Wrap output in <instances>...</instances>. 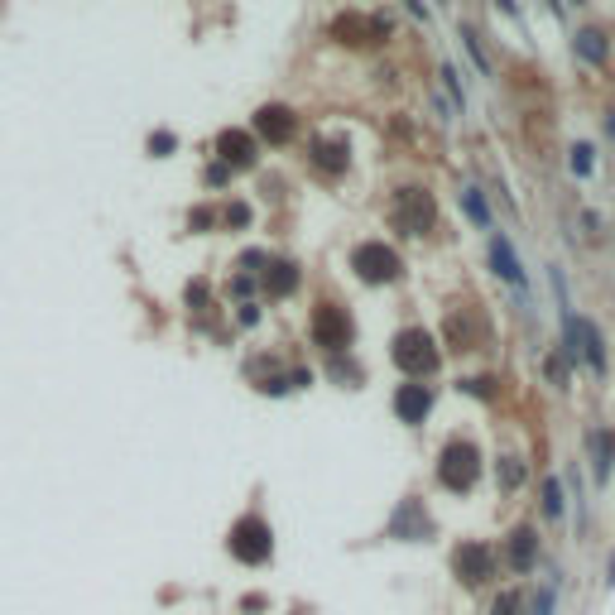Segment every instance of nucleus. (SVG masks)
<instances>
[{"label":"nucleus","instance_id":"nucleus-2","mask_svg":"<svg viewBox=\"0 0 615 615\" xmlns=\"http://www.w3.org/2000/svg\"><path fill=\"white\" fill-rule=\"evenodd\" d=\"M437 361H443V351H437L433 332H423V327H409V332L395 337V365L404 375H433Z\"/></svg>","mask_w":615,"mask_h":615},{"label":"nucleus","instance_id":"nucleus-16","mask_svg":"<svg viewBox=\"0 0 615 615\" xmlns=\"http://www.w3.org/2000/svg\"><path fill=\"white\" fill-rule=\"evenodd\" d=\"M461 212L471 217L476 231H491V203L481 197V188H467V193H461Z\"/></svg>","mask_w":615,"mask_h":615},{"label":"nucleus","instance_id":"nucleus-1","mask_svg":"<svg viewBox=\"0 0 615 615\" xmlns=\"http://www.w3.org/2000/svg\"><path fill=\"white\" fill-rule=\"evenodd\" d=\"M437 481L457 495H467L481 481V452L467 443V437H452V443L437 452Z\"/></svg>","mask_w":615,"mask_h":615},{"label":"nucleus","instance_id":"nucleus-31","mask_svg":"<svg viewBox=\"0 0 615 615\" xmlns=\"http://www.w3.org/2000/svg\"><path fill=\"white\" fill-rule=\"evenodd\" d=\"M404 5H409L413 20H428V5H423V0H404Z\"/></svg>","mask_w":615,"mask_h":615},{"label":"nucleus","instance_id":"nucleus-30","mask_svg":"<svg viewBox=\"0 0 615 615\" xmlns=\"http://www.w3.org/2000/svg\"><path fill=\"white\" fill-rule=\"evenodd\" d=\"M241 323H245V327H255V323H260V308H255V303H245V308H241Z\"/></svg>","mask_w":615,"mask_h":615},{"label":"nucleus","instance_id":"nucleus-29","mask_svg":"<svg viewBox=\"0 0 615 615\" xmlns=\"http://www.w3.org/2000/svg\"><path fill=\"white\" fill-rule=\"evenodd\" d=\"M543 371H548V380H553V385H563V380H567L563 365H558V356H548V365H543Z\"/></svg>","mask_w":615,"mask_h":615},{"label":"nucleus","instance_id":"nucleus-13","mask_svg":"<svg viewBox=\"0 0 615 615\" xmlns=\"http://www.w3.org/2000/svg\"><path fill=\"white\" fill-rule=\"evenodd\" d=\"M491 269H495V275H500L505 284H519V289H524V269H519L510 241H505L500 231H491Z\"/></svg>","mask_w":615,"mask_h":615},{"label":"nucleus","instance_id":"nucleus-8","mask_svg":"<svg viewBox=\"0 0 615 615\" xmlns=\"http://www.w3.org/2000/svg\"><path fill=\"white\" fill-rule=\"evenodd\" d=\"M389 539H413V543L433 539V519H428V510H423L419 495H409V500L395 510V519H389Z\"/></svg>","mask_w":615,"mask_h":615},{"label":"nucleus","instance_id":"nucleus-4","mask_svg":"<svg viewBox=\"0 0 615 615\" xmlns=\"http://www.w3.org/2000/svg\"><path fill=\"white\" fill-rule=\"evenodd\" d=\"M433 217H437V203L433 193H423V188H404L395 203V221L404 236H428L433 231Z\"/></svg>","mask_w":615,"mask_h":615},{"label":"nucleus","instance_id":"nucleus-27","mask_svg":"<svg viewBox=\"0 0 615 615\" xmlns=\"http://www.w3.org/2000/svg\"><path fill=\"white\" fill-rule=\"evenodd\" d=\"M467 395H481V399H491V395H495V380H467Z\"/></svg>","mask_w":615,"mask_h":615},{"label":"nucleus","instance_id":"nucleus-23","mask_svg":"<svg viewBox=\"0 0 615 615\" xmlns=\"http://www.w3.org/2000/svg\"><path fill=\"white\" fill-rule=\"evenodd\" d=\"M491 615H524V606H519V591H500V601H495Z\"/></svg>","mask_w":615,"mask_h":615},{"label":"nucleus","instance_id":"nucleus-11","mask_svg":"<svg viewBox=\"0 0 615 615\" xmlns=\"http://www.w3.org/2000/svg\"><path fill=\"white\" fill-rule=\"evenodd\" d=\"M255 130H260V140H269V145H284V140L293 135V111L289 106H260Z\"/></svg>","mask_w":615,"mask_h":615},{"label":"nucleus","instance_id":"nucleus-5","mask_svg":"<svg viewBox=\"0 0 615 615\" xmlns=\"http://www.w3.org/2000/svg\"><path fill=\"white\" fill-rule=\"evenodd\" d=\"M452 572L467 587H486L491 577H495V553L486 548V543H476V539L457 543V548H452Z\"/></svg>","mask_w":615,"mask_h":615},{"label":"nucleus","instance_id":"nucleus-26","mask_svg":"<svg viewBox=\"0 0 615 615\" xmlns=\"http://www.w3.org/2000/svg\"><path fill=\"white\" fill-rule=\"evenodd\" d=\"M173 145H179V140H173L169 130H154V135H149V154H169Z\"/></svg>","mask_w":615,"mask_h":615},{"label":"nucleus","instance_id":"nucleus-3","mask_svg":"<svg viewBox=\"0 0 615 615\" xmlns=\"http://www.w3.org/2000/svg\"><path fill=\"white\" fill-rule=\"evenodd\" d=\"M313 337H317V347H323L327 356H341V351L351 347V317H347V308H341V303H317Z\"/></svg>","mask_w":615,"mask_h":615},{"label":"nucleus","instance_id":"nucleus-14","mask_svg":"<svg viewBox=\"0 0 615 615\" xmlns=\"http://www.w3.org/2000/svg\"><path fill=\"white\" fill-rule=\"evenodd\" d=\"M534 563H539V534L529 524L510 529V567H515V572H529Z\"/></svg>","mask_w":615,"mask_h":615},{"label":"nucleus","instance_id":"nucleus-17","mask_svg":"<svg viewBox=\"0 0 615 615\" xmlns=\"http://www.w3.org/2000/svg\"><path fill=\"white\" fill-rule=\"evenodd\" d=\"M577 58H582V63H601V58H606V34H601V29H582V34H577Z\"/></svg>","mask_w":615,"mask_h":615},{"label":"nucleus","instance_id":"nucleus-24","mask_svg":"<svg viewBox=\"0 0 615 615\" xmlns=\"http://www.w3.org/2000/svg\"><path fill=\"white\" fill-rule=\"evenodd\" d=\"M572 173H577V179H587V173H591V145H572Z\"/></svg>","mask_w":615,"mask_h":615},{"label":"nucleus","instance_id":"nucleus-22","mask_svg":"<svg viewBox=\"0 0 615 615\" xmlns=\"http://www.w3.org/2000/svg\"><path fill=\"white\" fill-rule=\"evenodd\" d=\"M461 44H467V53H471V63L481 68V77L491 73V63H486V53H481V39H476V29H461Z\"/></svg>","mask_w":615,"mask_h":615},{"label":"nucleus","instance_id":"nucleus-21","mask_svg":"<svg viewBox=\"0 0 615 615\" xmlns=\"http://www.w3.org/2000/svg\"><path fill=\"white\" fill-rule=\"evenodd\" d=\"M524 461L519 457H500V491H515V486H524Z\"/></svg>","mask_w":615,"mask_h":615},{"label":"nucleus","instance_id":"nucleus-19","mask_svg":"<svg viewBox=\"0 0 615 615\" xmlns=\"http://www.w3.org/2000/svg\"><path fill=\"white\" fill-rule=\"evenodd\" d=\"M582 356L591 371H606V351H601V332L591 323H582Z\"/></svg>","mask_w":615,"mask_h":615},{"label":"nucleus","instance_id":"nucleus-6","mask_svg":"<svg viewBox=\"0 0 615 615\" xmlns=\"http://www.w3.org/2000/svg\"><path fill=\"white\" fill-rule=\"evenodd\" d=\"M351 269H356V279H365V284H389L399 275V255L380 241H365V245H356V255H351Z\"/></svg>","mask_w":615,"mask_h":615},{"label":"nucleus","instance_id":"nucleus-15","mask_svg":"<svg viewBox=\"0 0 615 615\" xmlns=\"http://www.w3.org/2000/svg\"><path fill=\"white\" fill-rule=\"evenodd\" d=\"M265 289L275 293V299L293 293V289H299V265H293V260H275V265L265 269Z\"/></svg>","mask_w":615,"mask_h":615},{"label":"nucleus","instance_id":"nucleus-28","mask_svg":"<svg viewBox=\"0 0 615 615\" xmlns=\"http://www.w3.org/2000/svg\"><path fill=\"white\" fill-rule=\"evenodd\" d=\"M227 221H231V227H245V221H251V212H245L241 203H236V207L227 212Z\"/></svg>","mask_w":615,"mask_h":615},{"label":"nucleus","instance_id":"nucleus-18","mask_svg":"<svg viewBox=\"0 0 615 615\" xmlns=\"http://www.w3.org/2000/svg\"><path fill=\"white\" fill-rule=\"evenodd\" d=\"M543 515H548V519H563L567 515V495H563V481L558 476L543 481Z\"/></svg>","mask_w":615,"mask_h":615},{"label":"nucleus","instance_id":"nucleus-12","mask_svg":"<svg viewBox=\"0 0 615 615\" xmlns=\"http://www.w3.org/2000/svg\"><path fill=\"white\" fill-rule=\"evenodd\" d=\"M428 409H433V389H423V385H399L395 413H399L404 423H423V419H428Z\"/></svg>","mask_w":615,"mask_h":615},{"label":"nucleus","instance_id":"nucleus-20","mask_svg":"<svg viewBox=\"0 0 615 615\" xmlns=\"http://www.w3.org/2000/svg\"><path fill=\"white\" fill-rule=\"evenodd\" d=\"M591 452H596V481L611 476V452H615V437L611 433H596L591 437Z\"/></svg>","mask_w":615,"mask_h":615},{"label":"nucleus","instance_id":"nucleus-32","mask_svg":"<svg viewBox=\"0 0 615 615\" xmlns=\"http://www.w3.org/2000/svg\"><path fill=\"white\" fill-rule=\"evenodd\" d=\"M606 135H611V140H615V111H611V116H606Z\"/></svg>","mask_w":615,"mask_h":615},{"label":"nucleus","instance_id":"nucleus-9","mask_svg":"<svg viewBox=\"0 0 615 615\" xmlns=\"http://www.w3.org/2000/svg\"><path fill=\"white\" fill-rule=\"evenodd\" d=\"M255 135H251V130H221V135H217V154H221V164H227V169H251V164H255Z\"/></svg>","mask_w":615,"mask_h":615},{"label":"nucleus","instance_id":"nucleus-25","mask_svg":"<svg viewBox=\"0 0 615 615\" xmlns=\"http://www.w3.org/2000/svg\"><path fill=\"white\" fill-rule=\"evenodd\" d=\"M553 601H558V587L548 582V587H543L539 596H534V615H553Z\"/></svg>","mask_w":615,"mask_h":615},{"label":"nucleus","instance_id":"nucleus-7","mask_svg":"<svg viewBox=\"0 0 615 615\" xmlns=\"http://www.w3.org/2000/svg\"><path fill=\"white\" fill-rule=\"evenodd\" d=\"M269 548H275V543H269V524L260 515H245L241 524L231 529V553L241 563H265Z\"/></svg>","mask_w":615,"mask_h":615},{"label":"nucleus","instance_id":"nucleus-10","mask_svg":"<svg viewBox=\"0 0 615 615\" xmlns=\"http://www.w3.org/2000/svg\"><path fill=\"white\" fill-rule=\"evenodd\" d=\"M332 39H341V44H380L385 25L380 20H365V15H337L332 20Z\"/></svg>","mask_w":615,"mask_h":615}]
</instances>
